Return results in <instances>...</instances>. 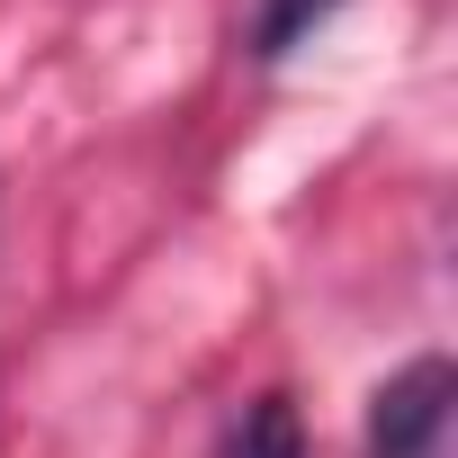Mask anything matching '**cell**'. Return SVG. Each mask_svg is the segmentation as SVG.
I'll list each match as a JSON object with an SVG mask.
<instances>
[{
    "instance_id": "cell-2",
    "label": "cell",
    "mask_w": 458,
    "mask_h": 458,
    "mask_svg": "<svg viewBox=\"0 0 458 458\" xmlns=\"http://www.w3.org/2000/svg\"><path fill=\"white\" fill-rule=\"evenodd\" d=\"M216 458H306V422L288 395H252L234 422H225V449Z\"/></svg>"
},
{
    "instance_id": "cell-1",
    "label": "cell",
    "mask_w": 458,
    "mask_h": 458,
    "mask_svg": "<svg viewBox=\"0 0 458 458\" xmlns=\"http://www.w3.org/2000/svg\"><path fill=\"white\" fill-rule=\"evenodd\" d=\"M449 360H413L404 377L377 386V413H369V458H440L449 440Z\"/></svg>"
},
{
    "instance_id": "cell-3",
    "label": "cell",
    "mask_w": 458,
    "mask_h": 458,
    "mask_svg": "<svg viewBox=\"0 0 458 458\" xmlns=\"http://www.w3.org/2000/svg\"><path fill=\"white\" fill-rule=\"evenodd\" d=\"M324 10H333V0H261V28H252V46H261V55H288V46H297V37H306Z\"/></svg>"
}]
</instances>
